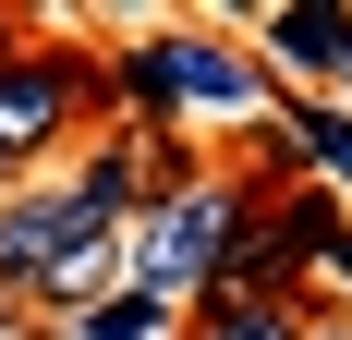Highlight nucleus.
Here are the masks:
<instances>
[{"mask_svg": "<svg viewBox=\"0 0 352 340\" xmlns=\"http://www.w3.org/2000/svg\"><path fill=\"white\" fill-rule=\"evenodd\" d=\"M85 122H98V49L12 36V61H0V182H36L49 158H73Z\"/></svg>", "mask_w": 352, "mask_h": 340, "instance_id": "f03ea898", "label": "nucleus"}, {"mask_svg": "<svg viewBox=\"0 0 352 340\" xmlns=\"http://www.w3.org/2000/svg\"><path fill=\"white\" fill-rule=\"evenodd\" d=\"M85 243H122V231H109L98 206L73 195L61 170H36V182H12V195H0V316H36L49 268H61V255H85Z\"/></svg>", "mask_w": 352, "mask_h": 340, "instance_id": "7ed1b4c3", "label": "nucleus"}, {"mask_svg": "<svg viewBox=\"0 0 352 340\" xmlns=\"http://www.w3.org/2000/svg\"><path fill=\"white\" fill-rule=\"evenodd\" d=\"M231 231H243V182H231V170H195L182 195H146L134 231H122V292L195 316V304H207V279H219V243H231Z\"/></svg>", "mask_w": 352, "mask_h": 340, "instance_id": "f257e3e1", "label": "nucleus"}, {"mask_svg": "<svg viewBox=\"0 0 352 340\" xmlns=\"http://www.w3.org/2000/svg\"><path fill=\"white\" fill-rule=\"evenodd\" d=\"M12 36H25V25H12V12H0V61H12Z\"/></svg>", "mask_w": 352, "mask_h": 340, "instance_id": "6e6552de", "label": "nucleus"}, {"mask_svg": "<svg viewBox=\"0 0 352 340\" xmlns=\"http://www.w3.org/2000/svg\"><path fill=\"white\" fill-rule=\"evenodd\" d=\"M316 340H352V328H316Z\"/></svg>", "mask_w": 352, "mask_h": 340, "instance_id": "1a4fd4ad", "label": "nucleus"}, {"mask_svg": "<svg viewBox=\"0 0 352 340\" xmlns=\"http://www.w3.org/2000/svg\"><path fill=\"white\" fill-rule=\"evenodd\" d=\"M73 340H182V316L146 304V292H98V304L73 316Z\"/></svg>", "mask_w": 352, "mask_h": 340, "instance_id": "423d86ee", "label": "nucleus"}, {"mask_svg": "<svg viewBox=\"0 0 352 340\" xmlns=\"http://www.w3.org/2000/svg\"><path fill=\"white\" fill-rule=\"evenodd\" d=\"M182 340H316V292H292V304H195Z\"/></svg>", "mask_w": 352, "mask_h": 340, "instance_id": "39448f33", "label": "nucleus"}, {"mask_svg": "<svg viewBox=\"0 0 352 340\" xmlns=\"http://www.w3.org/2000/svg\"><path fill=\"white\" fill-rule=\"evenodd\" d=\"M243 49L267 61V85L280 98H328L352 73V0H267L243 25Z\"/></svg>", "mask_w": 352, "mask_h": 340, "instance_id": "20e7f679", "label": "nucleus"}, {"mask_svg": "<svg viewBox=\"0 0 352 340\" xmlns=\"http://www.w3.org/2000/svg\"><path fill=\"white\" fill-rule=\"evenodd\" d=\"M328 292H352V219H340V243L316 255V304H328Z\"/></svg>", "mask_w": 352, "mask_h": 340, "instance_id": "0eeeda50", "label": "nucleus"}]
</instances>
